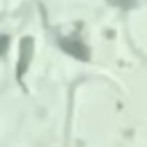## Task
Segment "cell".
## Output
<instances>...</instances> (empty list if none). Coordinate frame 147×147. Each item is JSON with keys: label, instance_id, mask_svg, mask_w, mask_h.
Listing matches in <instances>:
<instances>
[{"label": "cell", "instance_id": "obj_1", "mask_svg": "<svg viewBox=\"0 0 147 147\" xmlns=\"http://www.w3.org/2000/svg\"><path fill=\"white\" fill-rule=\"evenodd\" d=\"M32 48H34L32 39L25 37V39L21 41V60H18V64H16V76H18V78L25 74V69H28V64H30V60H32Z\"/></svg>", "mask_w": 147, "mask_h": 147}, {"label": "cell", "instance_id": "obj_2", "mask_svg": "<svg viewBox=\"0 0 147 147\" xmlns=\"http://www.w3.org/2000/svg\"><path fill=\"white\" fill-rule=\"evenodd\" d=\"M62 48H64V51H69L71 55L80 57V60H85V57H87V48H85V46H80V44H76V41H62Z\"/></svg>", "mask_w": 147, "mask_h": 147}, {"label": "cell", "instance_id": "obj_3", "mask_svg": "<svg viewBox=\"0 0 147 147\" xmlns=\"http://www.w3.org/2000/svg\"><path fill=\"white\" fill-rule=\"evenodd\" d=\"M7 48V37H0V53H5Z\"/></svg>", "mask_w": 147, "mask_h": 147}]
</instances>
